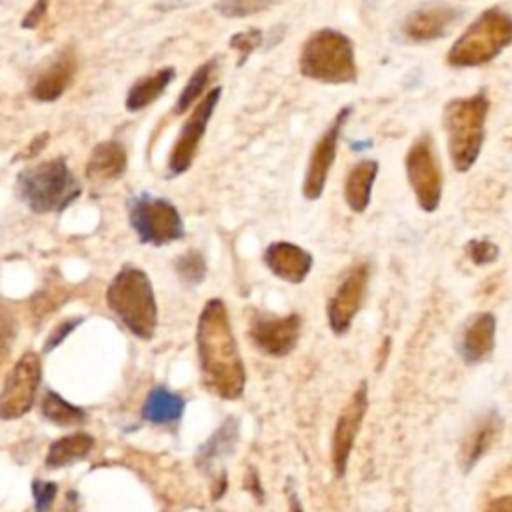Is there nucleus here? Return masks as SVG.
<instances>
[{
	"label": "nucleus",
	"instance_id": "nucleus-15",
	"mask_svg": "<svg viewBox=\"0 0 512 512\" xmlns=\"http://www.w3.org/2000/svg\"><path fill=\"white\" fill-rule=\"evenodd\" d=\"M464 16L458 6L446 2H428L412 10L402 22V36L410 42H430L444 38Z\"/></svg>",
	"mask_w": 512,
	"mask_h": 512
},
{
	"label": "nucleus",
	"instance_id": "nucleus-5",
	"mask_svg": "<svg viewBox=\"0 0 512 512\" xmlns=\"http://www.w3.org/2000/svg\"><path fill=\"white\" fill-rule=\"evenodd\" d=\"M490 102L484 90L454 98L444 106V130L448 138V152L456 172H466L480 156L484 142V126Z\"/></svg>",
	"mask_w": 512,
	"mask_h": 512
},
{
	"label": "nucleus",
	"instance_id": "nucleus-29",
	"mask_svg": "<svg viewBox=\"0 0 512 512\" xmlns=\"http://www.w3.org/2000/svg\"><path fill=\"white\" fill-rule=\"evenodd\" d=\"M278 0H216L214 10L224 18H246L268 10Z\"/></svg>",
	"mask_w": 512,
	"mask_h": 512
},
{
	"label": "nucleus",
	"instance_id": "nucleus-30",
	"mask_svg": "<svg viewBox=\"0 0 512 512\" xmlns=\"http://www.w3.org/2000/svg\"><path fill=\"white\" fill-rule=\"evenodd\" d=\"M64 298H66V290L60 284H56V282L46 284L32 298V312H34V316L50 314L52 310H56L62 304Z\"/></svg>",
	"mask_w": 512,
	"mask_h": 512
},
{
	"label": "nucleus",
	"instance_id": "nucleus-17",
	"mask_svg": "<svg viewBox=\"0 0 512 512\" xmlns=\"http://www.w3.org/2000/svg\"><path fill=\"white\" fill-rule=\"evenodd\" d=\"M502 428L504 420L496 408H490L476 418V422L470 426L460 444L458 462L464 474H468L486 456V452L500 438Z\"/></svg>",
	"mask_w": 512,
	"mask_h": 512
},
{
	"label": "nucleus",
	"instance_id": "nucleus-6",
	"mask_svg": "<svg viewBox=\"0 0 512 512\" xmlns=\"http://www.w3.org/2000/svg\"><path fill=\"white\" fill-rule=\"evenodd\" d=\"M512 44V14L502 8H486L460 34L446 54L454 68H474L492 62Z\"/></svg>",
	"mask_w": 512,
	"mask_h": 512
},
{
	"label": "nucleus",
	"instance_id": "nucleus-32",
	"mask_svg": "<svg viewBox=\"0 0 512 512\" xmlns=\"http://www.w3.org/2000/svg\"><path fill=\"white\" fill-rule=\"evenodd\" d=\"M264 42V34L262 30L258 28H248V30H242V32H236L234 36H230V48H234L238 52V66H242L250 56L252 52Z\"/></svg>",
	"mask_w": 512,
	"mask_h": 512
},
{
	"label": "nucleus",
	"instance_id": "nucleus-4",
	"mask_svg": "<svg viewBox=\"0 0 512 512\" xmlns=\"http://www.w3.org/2000/svg\"><path fill=\"white\" fill-rule=\"evenodd\" d=\"M300 74L322 84H352L358 66L352 40L334 28L312 32L300 48Z\"/></svg>",
	"mask_w": 512,
	"mask_h": 512
},
{
	"label": "nucleus",
	"instance_id": "nucleus-24",
	"mask_svg": "<svg viewBox=\"0 0 512 512\" xmlns=\"http://www.w3.org/2000/svg\"><path fill=\"white\" fill-rule=\"evenodd\" d=\"M182 412H184V398L166 390L164 386H156L152 388V392L144 402L142 418L152 424H170L180 420Z\"/></svg>",
	"mask_w": 512,
	"mask_h": 512
},
{
	"label": "nucleus",
	"instance_id": "nucleus-22",
	"mask_svg": "<svg viewBox=\"0 0 512 512\" xmlns=\"http://www.w3.org/2000/svg\"><path fill=\"white\" fill-rule=\"evenodd\" d=\"M174 78H176L174 66H164L148 76H142L130 86L126 94V110L140 112L148 108L152 102H156L164 94V90L174 82Z\"/></svg>",
	"mask_w": 512,
	"mask_h": 512
},
{
	"label": "nucleus",
	"instance_id": "nucleus-7",
	"mask_svg": "<svg viewBox=\"0 0 512 512\" xmlns=\"http://www.w3.org/2000/svg\"><path fill=\"white\" fill-rule=\"evenodd\" d=\"M128 222L138 240L154 248L176 242L186 234L178 208L170 200L148 192L136 194L128 200Z\"/></svg>",
	"mask_w": 512,
	"mask_h": 512
},
{
	"label": "nucleus",
	"instance_id": "nucleus-1",
	"mask_svg": "<svg viewBox=\"0 0 512 512\" xmlns=\"http://www.w3.org/2000/svg\"><path fill=\"white\" fill-rule=\"evenodd\" d=\"M196 344L206 386L222 398H238L244 390L246 374L228 310L220 298H212L204 304L198 316Z\"/></svg>",
	"mask_w": 512,
	"mask_h": 512
},
{
	"label": "nucleus",
	"instance_id": "nucleus-37",
	"mask_svg": "<svg viewBox=\"0 0 512 512\" xmlns=\"http://www.w3.org/2000/svg\"><path fill=\"white\" fill-rule=\"evenodd\" d=\"M46 144H48V134L46 132L34 136V140L16 156V160H30V158H34L40 150H44Z\"/></svg>",
	"mask_w": 512,
	"mask_h": 512
},
{
	"label": "nucleus",
	"instance_id": "nucleus-21",
	"mask_svg": "<svg viewBox=\"0 0 512 512\" xmlns=\"http://www.w3.org/2000/svg\"><path fill=\"white\" fill-rule=\"evenodd\" d=\"M376 176H378V162L372 158H364L348 170L344 180V200L352 212L360 214L368 208Z\"/></svg>",
	"mask_w": 512,
	"mask_h": 512
},
{
	"label": "nucleus",
	"instance_id": "nucleus-9",
	"mask_svg": "<svg viewBox=\"0 0 512 512\" xmlns=\"http://www.w3.org/2000/svg\"><path fill=\"white\" fill-rule=\"evenodd\" d=\"M40 378V356L36 352H24L6 376L0 390V420H16L32 408Z\"/></svg>",
	"mask_w": 512,
	"mask_h": 512
},
{
	"label": "nucleus",
	"instance_id": "nucleus-23",
	"mask_svg": "<svg viewBox=\"0 0 512 512\" xmlns=\"http://www.w3.org/2000/svg\"><path fill=\"white\" fill-rule=\"evenodd\" d=\"M92 448H94V438L84 432L62 436L50 444L46 454V468L56 470V468L70 466L82 460L84 456H88Z\"/></svg>",
	"mask_w": 512,
	"mask_h": 512
},
{
	"label": "nucleus",
	"instance_id": "nucleus-40",
	"mask_svg": "<svg viewBox=\"0 0 512 512\" xmlns=\"http://www.w3.org/2000/svg\"><path fill=\"white\" fill-rule=\"evenodd\" d=\"M246 488H250L258 500H262V488H260V480H258V474L252 470L250 472V478H246Z\"/></svg>",
	"mask_w": 512,
	"mask_h": 512
},
{
	"label": "nucleus",
	"instance_id": "nucleus-26",
	"mask_svg": "<svg viewBox=\"0 0 512 512\" xmlns=\"http://www.w3.org/2000/svg\"><path fill=\"white\" fill-rule=\"evenodd\" d=\"M42 416L56 426H76L86 420V412L68 400H64L54 390H48L42 398Z\"/></svg>",
	"mask_w": 512,
	"mask_h": 512
},
{
	"label": "nucleus",
	"instance_id": "nucleus-10",
	"mask_svg": "<svg viewBox=\"0 0 512 512\" xmlns=\"http://www.w3.org/2000/svg\"><path fill=\"white\" fill-rule=\"evenodd\" d=\"M220 86L208 90L194 106V110L190 112V116L184 120L182 128H180V134L172 146V152H170V158H168V172L172 176H178V174H184L196 154H198V146L202 142V136L206 132V126L216 110V104L220 100Z\"/></svg>",
	"mask_w": 512,
	"mask_h": 512
},
{
	"label": "nucleus",
	"instance_id": "nucleus-8",
	"mask_svg": "<svg viewBox=\"0 0 512 512\" xmlns=\"http://www.w3.org/2000/svg\"><path fill=\"white\" fill-rule=\"evenodd\" d=\"M406 176L418 206L424 212H436L442 200V170L434 140L420 134L406 152Z\"/></svg>",
	"mask_w": 512,
	"mask_h": 512
},
{
	"label": "nucleus",
	"instance_id": "nucleus-25",
	"mask_svg": "<svg viewBox=\"0 0 512 512\" xmlns=\"http://www.w3.org/2000/svg\"><path fill=\"white\" fill-rule=\"evenodd\" d=\"M238 440V420L236 418H226L222 426L200 446L198 450V466L208 470L214 466V462L222 460L228 456Z\"/></svg>",
	"mask_w": 512,
	"mask_h": 512
},
{
	"label": "nucleus",
	"instance_id": "nucleus-13",
	"mask_svg": "<svg viewBox=\"0 0 512 512\" xmlns=\"http://www.w3.org/2000/svg\"><path fill=\"white\" fill-rule=\"evenodd\" d=\"M302 320L298 314L274 316L266 312H256L250 322V338L254 346L268 356L290 354L300 338Z\"/></svg>",
	"mask_w": 512,
	"mask_h": 512
},
{
	"label": "nucleus",
	"instance_id": "nucleus-12",
	"mask_svg": "<svg viewBox=\"0 0 512 512\" xmlns=\"http://www.w3.org/2000/svg\"><path fill=\"white\" fill-rule=\"evenodd\" d=\"M350 114H352L350 106L340 108L338 114L334 116V120L328 124V128L316 140L310 160H308V166H306L304 182H302V194L306 200H318L322 196L330 168L336 160V150H338V140H340L342 128H344L346 120L350 118Z\"/></svg>",
	"mask_w": 512,
	"mask_h": 512
},
{
	"label": "nucleus",
	"instance_id": "nucleus-34",
	"mask_svg": "<svg viewBox=\"0 0 512 512\" xmlns=\"http://www.w3.org/2000/svg\"><path fill=\"white\" fill-rule=\"evenodd\" d=\"M58 486L54 482L46 480H34L32 482V496H34V510L36 512H48L54 498H56Z\"/></svg>",
	"mask_w": 512,
	"mask_h": 512
},
{
	"label": "nucleus",
	"instance_id": "nucleus-18",
	"mask_svg": "<svg viewBox=\"0 0 512 512\" xmlns=\"http://www.w3.org/2000/svg\"><path fill=\"white\" fill-rule=\"evenodd\" d=\"M262 260L274 276H278L280 280H284L288 284L304 282L314 264V258L308 250H304L298 244L286 242V240L270 242L264 248Z\"/></svg>",
	"mask_w": 512,
	"mask_h": 512
},
{
	"label": "nucleus",
	"instance_id": "nucleus-14",
	"mask_svg": "<svg viewBox=\"0 0 512 512\" xmlns=\"http://www.w3.org/2000/svg\"><path fill=\"white\" fill-rule=\"evenodd\" d=\"M368 410V384L360 382L348 404L342 408L332 434V466L338 478L346 474L348 460Z\"/></svg>",
	"mask_w": 512,
	"mask_h": 512
},
{
	"label": "nucleus",
	"instance_id": "nucleus-19",
	"mask_svg": "<svg viewBox=\"0 0 512 512\" xmlns=\"http://www.w3.org/2000/svg\"><path fill=\"white\" fill-rule=\"evenodd\" d=\"M496 346V316L492 312L474 314L458 338V354L464 364L476 366L488 360Z\"/></svg>",
	"mask_w": 512,
	"mask_h": 512
},
{
	"label": "nucleus",
	"instance_id": "nucleus-16",
	"mask_svg": "<svg viewBox=\"0 0 512 512\" xmlns=\"http://www.w3.org/2000/svg\"><path fill=\"white\" fill-rule=\"evenodd\" d=\"M78 70V60L72 48L60 50L40 72L36 74L32 86H30V96L36 102L48 104L58 100L74 82Z\"/></svg>",
	"mask_w": 512,
	"mask_h": 512
},
{
	"label": "nucleus",
	"instance_id": "nucleus-38",
	"mask_svg": "<svg viewBox=\"0 0 512 512\" xmlns=\"http://www.w3.org/2000/svg\"><path fill=\"white\" fill-rule=\"evenodd\" d=\"M484 512H512V494L492 498Z\"/></svg>",
	"mask_w": 512,
	"mask_h": 512
},
{
	"label": "nucleus",
	"instance_id": "nucleus-3",
	"mask_svg": "<svg viewBox=\"0 0 512 512\" xmlns=\"http://www.w3.org/2000/svg\"><path fill=\"white\" fill-rule=\"evenodd\" d=\"M16 188L20 200L34 214L64 212L82 192L64 158H50L22 168L16 176Z\"/></svg>",
	"mask_w": 512,
	"mask_h": 512
},
{
	"label": "nucleus",
	"instance_id": "nucleus-33",
	"mask_svg": "<svg viewBox=\"0 0 512 512\" xmlns=\"http://www.w3.org/2000/svg\"><path fill=\"white\" fill-rule=\"evenodd\" d=\"M466 254H468V258H470L474 264L484 266V264L496 262V258H498V246L492 244L490 240H478V238H474V240H470V242L466 244Z\"/></svg>",
	"mask_w": 512,
	"mask_h": 512
},
{
	"label": "nucleus",
	"instance_id": "nucleus-2",
	"mask_svg": "<svg viewBox=\"0 0 512 512\" xmlns=\"http://www.w3.org/2000/svg\"><path fill=\"white\" fill-rule=\"evenodd\" d=\"M106 304L134 336L142 340L154 336L158 308L152 282L142 268L122 266L106 288Z\"/></svg>",
	"mask_w": 512,
	"mask_h": 512
},
{
	"label": "nucleus",
	"instance_id": "nucleus-27",
	"mask_svg": "<svg viewBox=\"0 0 512 512\" xmlns=\"http://www.w3.org/2000/svg\"><path fill=\"white\" fill-rule=\"evenodd\" d=\"M214 72H216V60L214 58L206 60L204 64H200L194 70V74L190 76V80L186 82V86L182 88V92L176 100V106H174L176 114H184L192 104H196L200 100V96H202L204 88L208 86L210 78L214 76Z\"/></svg>",
	"mask_w": 512,
	"mask_h": 512
},
{
	"label": "nucleus",
	"instance_id": "nucleus-20",
	"mask_svg": "<svg viewBox=\"0 0 512 512\" xmlns=\"http://www.w3.org/2000/svg\"><path fill=\"white\" fill-rule=\"evenodd\" d=\"M128 166L126 148L118 140L98 142L86 162V176L92 182H114L124 176Z\"/></svg>",
	"mask_w": 512,
	"mask_h": 512
},
{
	"label": "nucleus",
	"instance_id": "nucleus-39",
	"mask_svg": "<svg viewBox=\"0 0 512 512\" xmlns=\"http://www.w3.org/2000/svg\"><path fill=\"white\" fill-rule=\"evenodd\" d=\"M286 492H288V504H290V512H304V510H302V506H300L298 494H296V490L292 488V482H288V486H286Z\"/></svg>",
	"mask_w": 512,
	"mask_h": 512
},
{
	"label": "nucleus",
	"instance_id": "nucleus-36",
	"mask_svg": "<svg viewBox=\"0 0 512 512\" xmlns=\"http://www.w3.org/2000/svg\"><path fill=\"white\" fill-rule=\"evenodd\" d=\"M46 10H48V0H36V2L32 4V8L26 12V16L22 18L20 26H22V28H28V30L36 28V26L44 20Z\"/></svg>",
	"mask_w": 512,
	"mask_h": 512
},
{
	"label": "nucleus",
	"instance_id": "nucleus-28",
	"mask_svg": "<svg viewBox=\"0 0 512 512\" xmlns=\"http://www.w3.org/2000/svg\"><path fill=\"white\" fill-rule=\"evenodd\" d=\"M174 268H176L180 280L184 284H188V286H196V284H200L206 278V260L194 248H190L184 254H180L174 260Z\"/></svg>",
	"mask_w": 512,
	"mask_h": 512
},
{
	"label": "nucleus",
	"instance_id": "nucleus-11",
	"mask_svg": "<svg viewBox=\"0 0 512 512\" xmlns=\"http://www.w3.org/2000/svg\"><path fill=\"white\" fill-rule=\"evenodd\" d=\"M368 280H370V266L366 262H358L344 274L334 294L330 296L326 306V316H328L330 330L336 336H342L350 330L356 314L364 304Z\"/></svg>",
	"mask_w": 512,
	"mask_h": 512
},
{
	"label": "nucleus",
	"instance_id": "nucleus-35",
	"mask_svg": "<svg viewBox=\"0 0 512 512\" xmlns=\"http://www.w3.org/2000/svg\"><path fill=\"white\" fill-rule=\"evenodd\" d=\"M80 322H82V318H68V320L60 322V324L50 332V336H48V340H46V344H44V352H50L52 348L60 346V344L64 342V338H66L70 332H74V328H76Z\"/></svg>",
	"mask_w": 512,
	"mask_h": 512
},
{
	"label": "nucleus",
	"instance_id": "nucleus-31",
	"mask_svg": "<svg viewBox=\"0 0 512 512\" xmlns=\"http://www.w3.org/2000/svg\"><path fill=\"white\" fill-rule=\"evenodd\" d=\"M18 334V320L10 306L0 302V364L12 350V344Z\"/></svg>",
	"mask_w": 512,
	"mask_h": 512
}]
</instances>
